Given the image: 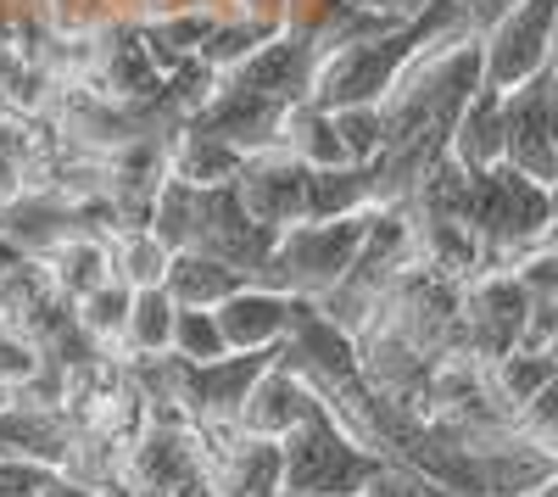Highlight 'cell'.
<instances>
[{"instance_id":"obj_1","label":"cell","mask_w":558,"mask_h":497,"mask_svg":"<svg viewBox=\"0 0 558 497\" xmlns=\"http://www.w3.org/2000/svg\"><path fill=\"white\" fill-rule=\"evenodd\" d=\"M458 28H475V17H470L463 0H425V7H413L408 17L341 45V51H330V57H318L307 101L324 107V112H336V107H380L397 89V78L413 68V57L430 51L436 39H447Z\"/></svg>"},{"instance_id":"obj_2","label":"cell","mask_w":558,"mask_h":497,"mask_svg":"<svg viewBox=\"0 0 558 497\" xmlns=\"http://www.w3.org/2000/svg\"><path fill=\"white\" fill-rule=\"evenodd\" d=\"M386 475V459L363 447L330 409H318L279 441V492L296 497H363Z\"/></svg>"},{"instance_id":"obj_3","label":"cell","mask_w":558,"mask_h":497,"mask_svg":"<svg viewBox=\"0 0 558 497\" xmlns=\"http://www.w3.org/2000/svg\"><path fill=\"white\" fill-rule=\"evenodd\" d=\"M368 218H375V207L368 213H352V218H302V223H286V230L274 235L268 246V263H263V286L286 291V296H302V302H318L330 286H341V275L352 268L363 235H368Z\"/></svg>"},{"instance_id":"obj_4","label":"cell","mask_w":558,"mask_h":497,"mask_svg":"<svg viewBox=\"0 0 558 497\" xmlns=\"http://www.w3.org/2000/svg\"><path fill=\"white\" fill-rule=\"evenodd\" d=\"M553 218V202L542 185H531L525 173H514L508 162L470 173V223L486 246V268H508L525 246L542 241Z\"/></svg>"},{"instance_id":"obj_5","label":"cell","mask_w":558,"mask_h":497,"mask_svg":"<svg viewBox=\"0 0 558 497\" xmlns=\"http://www.w3.org/2000/svg\"><path fill=\"white\" fill-rule=\"evenodd\" d=\"M558 57V0H508L481 28V84L486 89H520L542 78Z\"/></svg>"},{"instance_id":"obj_6","label":"cell","mask_w":558,"mask_h":497,"mask_svg":"<svg viewBox=\"0 0 558 497\" xmlns=\"http://www.w3.org/2000/svg\"><path fill=\"white\" fill-rule=\"evenodd\" d=\"M531 319V296L508 268H481L475 280H463L458 291V352L492 364V357L514 352Z\"/></svg>"},{"instance_id":"obj_7","label":"cell","mask_w":558,"mask_h":497,"mask_svg":"<svg viewBox=\"0 0 558 497\" xmlns=\"http://www.w3.org/2000/svg\"><path fill=\"white\" fill-rule=\"evenodd\" d=\"M502 162L542 191L558 179V141L547 123V73L502 96Z\"/></svg>"},{"instance_id":"obj_8","label":"cell","mask_w":558,"mask_h":497,"mask_svg":"<svg viewBox=\"0 0 558 497\" xmlns=\"http://www.w3.org/2000/svg\"><path fill=\"white\" fill-rule=\"evenodd\" d=\"M279 230H268V223H257L235 185H218V191H202V223H196V252H213L223 257L229 268H241L246 280L263 275V263H268V246H274Z\"/></svg>"},{"instance_id":"obj_9","label":"cell","mask_w":558,"mask_h":497,"mask_svg":"<svg viewBox=\"0 0 558 497\" xmlns=\"http://www.w3.org/2000/svg\"><path fill=\"white\" fill-rule=\"evenodd\" d=\"M296 307H302V296H286L263 280H246L235 296H223L213 307V319H218L229 352H279V341L291 336Z\"/></svg>"},{"instance_id":"obj_10","label":"cell","mask_w":558,"mask_h":497,"mask_svg":"<svg viewBox=\"0 0 558 497\" xmlns=\"http://www.w3.org/2000/svg\"><path fill=\"white\" fill-rule=\"evenodd\" d=\"M241 196V207L268 223V230H286V223H302V185H307V168L286 151V146H268V151H252L241 162V173L229 179Z\"/></svg>"},{"instance_id":"obj_11","label":"cell","mask_w":558,"mask_h":497,"mask_svg":"<svg viewBox=\"0 0 558 497\" xmlns=\"http://www.w3.org/2000/svg\"><path fill=\"white\" fill-rule=\"evenodd\" d=\"M318 409V397H313V386L296 375V369H286L274 357V364L257 375V386L246 391V409H241V436H252V441H286L307 414Z\"/></svg>"},{"instance_id":"obj_12","label":"cell","mask_w":558,"mask_h":497,"mask_svg":"<svg viewBox=\"0 0 558 497\" xmlns=\"http://www.w3.org/2000/svg\"><path fill=\"white\" fill-rule=\"evenodd\" d=\"M447 157L463 173H486L502 162V89H475L447 129Z\"/></svg>"},{"instance_id":"obj_13","label":"cell","mask_w":558,"mask_h":497,"mask_svg":"<svg viewBox=\"0 0 558 497\" xmlns=\"http://www.w3.org/2000/svg\"><path fill=\"white\" fill-rule=\"evenodd\" d=\"M241 151L235 146H223L218 134H207V129H196V123H184V129H173L168 134V173L173 179H184L191 191H218V185H229V179L241 173Z\"/></svg>"},{"instance_id":"obj_14","label":"cell","mask_w":558,"mask_h":497,"mask_svg":"<svg viewBox=\"0 0 558 497\" xmlns=\"http://www.w3.org/2000/svg\"><path fill=\"white\" fill-rule=\"evenodd\" d=\"M375 207V162H341V168H307L302 218H352Z\"/></svg>"},{"instance_id":"obj_15","label":"cell","mask_w":558,"mask_h":497,"mask_svg":"<svg viewBox=\"0 0 558 497\" xmlns=\"http://www.w3.org/2000/svg\"><path fill=\"white\" fill-rule=\"evenodd\" d=\"M246 286V275L241 268H229L223 257H213V252H173L168 257V275H162V291L179 302V307H218L223 296H235Z\"/></svg>"},{"instance_id":"obj_16","label":"cell","mask_w":558,"mask_h":497,"mask_svg":"<svg viewBox=\"0 0 558 497\" xmlns=\"http://www.w3.org/2000/svg\"><path fill=\"white\" fill-rule=\"evenodd\" d=\"M218 7H179V12H157V17H134L140 23V39L151 45V57L162 73L184 68V62H196L202 57V45L207 34L218 28Z\"/></svg>"},{"instance_id":"obj_17","label":"cell","mask_w":558,"mask_h":497,"mask_svg":"<svg viewBox=\"0 0 558 497\" xmlns=\"http://www.w3.org/2000/svg\"><path fill=\"white\" fill-rule=\"evenodd\" d=\"M39 268H45V280L57 286V296L62 302H78L84 291H96L101 280H112V252H107V241L101 235H62L45 257H34Z\"/></svg>"},{"instance_id":"obj_18","label":"cell","mask_w":558,"mask_h":497,"mask_svg":"<svg viewBox=\"0 0 558 497\" xmlns=\"http://www.w3.org/2000/svg\"><path fill=\"white\" fill-rule=\"evenodd\" d=\"M213 492L218 497H279V441L235 436L213 464Z\"/></svg>"},{"instance_id":"obj_19","label":"cell","mask_w":558,"mask_h":497,"mask_svg":"<svg viewBox=\"0 0 558 497\" xmlns=\"http://www.w3.org/2000/svg\"><path fill=\"white\" fill-rule=\"evenodd\" d=\"M173 319H179V302L157 286V291H134L129 307V325L123 341L112 347L118 364H140V357H168L173 352Z\"/></svg>"},{"instance_id":"obj_20","label":"cell","mask_w":558,"mask_h":497,"mask_svg":"<svg viewBox=\"0 0 558 497\" xmlns=\"http://www.w3.org/2000/svg\"><path fill=\"white\" fill-rule=\"evenodd\" d=\"M486 380H492V397H497V409L514 420L525 402L558 380V357L553 352H531V347H514V352H502L486 364Z\"/></svg>"},{"instance_id":"obj_21","label":"cell","mask_w":558,"mask_h":497,"mask_svg":"<svg viewBox=\"0 0 558 497\" xmlns=\"http://www.w3.org/2000/svg\"><path fill=\"white\" fill-rule=\"evenodd\" d=\"M39 151H45V123L0 112V207H12L17 196L34 191Z\"/></svg>"},{"instance_id":"obj_22","label":"cell","mask_w":558,"mask_h":497,"mask_svg":"<svg viewBox=\"0 0 558 497\" xmlns=\"http://www.w3.org/2000/svg\"><path fill=\"white\" fill-rule=\"evenodd\" d=\"M129 307H134V291L123 280H101L96 291H84L73 302V330L96 347V352H112L123 341V325H129Z\"/></svg>"},{"instance_id":"obj_23","label":"cell","mask_w":558,"mask_h":497,"mask_svg":"<svg viewBox=\"0 0 558 497\" xmlns=\"http://www.w3.org/2000/svg\"><path fill=\"white\" fill-rule=\"evenodd\" d=\"M286 151L302 168H341V162H352L347 146H341V134H336V118L324 107H313V101L291 107V118H286Z\"/></svg>"},{"instance_id":"obj_24","label":"cell","mask_w":558,"mask_h":497,"mask_svg":"<svg viewBox=\"0 0 558 497\" xmlns=\"http://www.w3.org/2000/svg\"><path fill=\"white\" fill-rule=\"evenodd\" d=\"M196 223H202V191H191L184 179H162V191L146 213V230L168 246V252H191L196 246Z\"/></svg>"},{"instance_id":"obj_25","label":"cell","mask_w":558,"mask_h":497,"mask_svg":"<svg viewBox=\"0 0 558 497\" xmlns=\"http://www.w3.org/2000/svg\"><path fill=\"white\" fill-rule=\"evenodd\" d=\"M107 252H112V280H123L129 291H157L168 275V257H173L151 230H118Z\"/></svg>"},{"instance_id":"obj_26","label":"cell","mask_w":558,"mask_h":497,"mask_svg":"<svg viewBox=\"0 0 558 497\" xmlns=\"http://www.w3.org/2000/svg\"><path fill=\"white\" fill-rule=\"evenodd\" d=\"M279 34V23H268V17H246V12H223L218 17V28L207 34V45H202V62L213 68V73H229V68H241L263 39H274Z\"/></svg>"},{"instance_id":"obj_27","label":"cell","mask_w":558,"mask_h":497,"mask_svg":"<svg viewBox=\"0 0 558 497\" xmlns=\"http://www.w3.org/2000/svg\"><path fill=\"white\" fill-rule=\"evenodd\" d=\"M173 357L179 364H218V357H229L223 347V330L207 307H179L173 319Z\"/></svg>"},{"instance_id":"obj_28","label":"cell","mask_w":558,"mask_h":497,"mask_svg":"<svg viewBox=\"0 0 558 497\" xmlns=\"http://www.w3.org/2000/svg\"><path fill=\"white\" fill-rule=\"evenodd\" d=\"M336 134H341V146L352 162H375L386 151V118L380 107H336Z\"/></svg>"},{"instance_id":"obj_29","label":"cell","mask_w":558,"mask_h":497,"mask_svg":"<svg viewBox=\"0 0 558 497\" xmlns=\"http://www.w3.org/2000/svg\"><path fill=\"white\" fill-rule=\"evenodd\" d=\"M508 275L520 280V291L531 302H558V257L542 252V246H525L514 263H508Z\"/></svg>"},{"instance_id":"obj_30","label":"cell","mask_w":558,"mask_h":497,"mask_svg":"<svg viewBox=\"0 0 558 497\" xmlns=\"http://www.w3.org/2000/svg\"><path fill=\"white\" fill-rule=\"evenodd\" d=\"M45 464H28V459H12V453H0V497H28L45 486Z\"/></svg>"},{"instance_id":"obj_31","label":"cell","mask_w":558,"mask_h":497,"mask_svg":"<svg viewBox=\"0 0 558 497\" xmlns=\"http://www.w3.org/2000/svg\"><path fill=\"white\" fill-rule=\"evenodd\" d=\"M23 263H28V252H23V246L7 235V230H0V280H7L12 268H23Z\"/></svg>"},{"instance_id":"obj_32","label":"cell","mask_w":558,"mask_h":497,"mask_svg":"<svg viewBox=\"0 0 558 497\" xmlns=\"http://www.w3.org/2000/svg\"><path fill=\"white\" fill-rule=\"evenodd\" d=\"M352 7H357V12H375V17H408V12H413L408 0H352Z\"/></svg>"},{"instance_id":"obj_33","label":"cell","mask_w":558,"mask_h":497,"mask_svg":"<svg viewBox=\"0 0 558 497\" xmlns=\"http://www.w3.org/2000/svg\"><path fill=\"white\" fill-rule=\"evenodd\" d=\"M542 252H553L558 257V218H547V230H542V241H536Z\"/></svg>"},{"instance_id":"obj_34","label":"cell","mask_w":558,"mask_h":497,"mask_svg":"<svg viewBox=\"0 0 558 497\" xmlns=\"http://www.w3.org/2000/svg\"><path fill=\"white\" fill-rule=\"evenodd\" d=\"M536 497H558V470H553V475H547V481L536 486Z\"/></svg>"},{"instance_id":"obj_35","label":"cell","mask_w":558,"mask_h":497,"mask_svg":"<svg viewBox=\"0 0 558 497\" xmlns=\"http://www.w3.org/2000/svg\"><path fill=\"white\" fill-rule=\"evenodd\" d=\"M547 202H553V218H558V179H553V185H547Z\"/></svg>"},{"instance_id":"obj_36","label":"cell","mask_w":558,"mask_h":497,"mask_svg":"<svg viewBox=\"0 0 558 497\" xmlns=\"http://www.w3.org/2000/svg\"><path fill=\"white\" fill-rule=\"evenodd\" d=\"M279 497H296V492H279Z\"/></svg>"},{"instance_id":"obj_37","label":"cell","mask_w":558,"mask_h":497,"mask_svg":"<svg viewBox=\"0 0 558 497\" xmlns=\"http://www.w3.org/2000/svg\"><path fill=\"white\" fill-rule=\"evenodd\" d=\"M28 497H34V492H28Z\"/></svg>"}]
</instances>
